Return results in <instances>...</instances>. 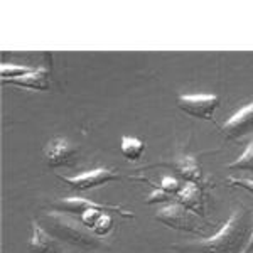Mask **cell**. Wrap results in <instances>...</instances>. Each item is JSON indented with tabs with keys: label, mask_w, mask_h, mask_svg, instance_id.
<instances>
[{
	"label": "cell",
	"mask_w": 253,
	"mask_h": 253,
	"mask_svg": "<svg viewBox=\"0 0 253 253\" xmlns=\"http://www.w3.org/2000/svg\"><path fill=\"white\" fill-rule=\"evenodd\" d=\"M253 231V216L238 208L233 211L221 230L216 235L205 238L201 242L187 243L182 247H174L175 250L194 252V253H242L245 245L250 240Z\"/></svg>",
	"instance_id": "6da1fadb"
},
{
	"label": "cell",
	"mask_w": 253,
	"mask_h": 253,
	"mask_svg": "<svg viewBox=\"0 0 253 253\" xmlns=\"http://www.w3.org/2000/svg\"><path fill=\"white\" fill-rule=\"evenodd\" d=\"M49 223V233L56 238H61L68 243L80 245V247H96L98 236L84 226L81 221H76L75 218L64 214L63 211H52L46 214Z\"/></svg>",
	"instance_id": "7a4b0ae2"
},
{
	"label": "cell",
	"mask_w": 253,
	"mask_h": 253,
	"mask_svg": "<svg viewBox=\"0 0 253 253\" xmlns=\"http://www.w3.org/2000/svg\"><path fill=\"white\" fill-rule=\"evenodd\" d=\"M156 219L159 223L166 224L167 228H172L177 231H187V233H203L201 221L194 218L187 208H184L179 203H172V205H166L157 211Z\"/></svg>",
	"instance_id": "3957f363"
},
{
	"label": "cell",
	"mask_w": 253,
	"mask_h": 253,
	"mask_svg": "<svg viewBox=\"0 0 253 253\" xmlns=\"http://www.w3.org/2000/svg\"><path fill=\"white\" fill-rule=\"evenodd\" d=\"M218 95H181L177 96V107L187 115L199 120H214V113L219 108Z\"/></svg>",
	"instance_id": "277c9868"
},
{
	"label": "cell",
	"mask_w": 253,
	"mask_h": 253,
	"mask_svg": "<svg viewBox=\"0 0 253 253\" xmlns=\"http://www.w3.org/2000/svg\"><path fill=\"white\" fill-rule=\"evenodd\" d=\"M59 179L78 191H89V189H95V187L108 184V182L120 181L122 175L113 169L100 167V169H93V170H88V172L78 174V175H75V177H64V175H59Z\"/></svg>",
	"instance_id": "5b68a950"
},
{
	"label": "cell",
	"mask_w": 253,
	"mask_h": 253,
	"mask_svg": "<svg viewBox=\"0 0 253 253\" xmlns=\"http://www.w3.org/2000/svg\"><path fill=\"white\" fill-rule=\"evenodd\" d=\"M253 130V103H248L247 107L235 113L228 122L219 126V132L226 140H238L245 135H248Z\"/></svg>",
	"instance_id": "8992f818"
},
{
	"label": "cell",
	"mask_w": 253,
	"mask_h": 253,
	"mask_svg": "<svg viewBox=\"0 0 253 253\" xmlns=\"http://www.w3.org/2000/svg\"><path fill=\"white\" fill-rule=\"evenodd\" d=\"M76 156V150L66 138H52L44 147V159H46L47 166L51 167H63L71 166L73 159Z\"/></svg>",
	"instance_id": "52a82bcc"
},
{
	"label": "cell",
	"mask_w": 253,
	"mask_h": 253,
	"mask_svg": "<svg viewBox=\"0 0 253 253\" xmlns=\"http://www.w3.org/2000/svg\"><path fill=\"white\" fill-rule=\"evenodd\" d=\"M159 166L170 167V169H174L182 179H186L187 182H194V184H198L203 177L201 166H199L198 161L191 156H177V157H174L172 161L161 162Z\"/></svg>",
	"instance_id": "ba28073f"
},
{
	"label": "cell",
	"mask_w": 253,
	"mask_h": 253,
	"mask_svg": "<svg viewBox=\"0 0 253 253\" xmlns=\"http://www.w3.org/2000/svg\"><path fill=\"white\" fill-rule=\"evenodd\" d=\"M59 211H66V213H76V214H81L83 211L89 210V208H103V210H108V211H117L120 213L122 216L125 218H133V214L130 211H125L122 210L120 206H107V205H98V203H93L89 199H84V198H66V199H61L56 205Z\"/></svg>",
	"instance_id": "9c48e42d"
},
{
	"label": "cell",
	"mask_w": 253,
	"mask_h": 253,
	"mask_svg": "<svg viewBox=\"0 0 253 253\" xmlns=\"http://www.w3.org/2000/svg\"><path fill=\"white\" fill-rule=\"evenodd\" d=\"M2 83H10L20 88L34 89V91H47L51 88V81H49V71L46 68H39L34 71L27 73V75L20 76V78L3 80Z\"/></svg>",
	"instance_id": "30bf717a"
},
{
	"label": "cell",
	"mask_w": 253,
	"mask_h": 253,
	"mask_svg": "<svg viewBox=\"0 0 253 253\" xmlns=\"http://www.w3.org/2000/svg\"><path fill=\"white\" fill-rule=\"evenodd\" d=\"M177 203L187 208L194 214L203 216V213H205V210H203V193L199 186L194 184V182H187L186 186L181 187V191L177 193Z\"/></svg>",
	"instance_id": "8fae6325"
},
{
	"label": "cell",
	"mask_w": 253,
	"mask_h": 253,
	"mask_svg": "<svg viewBox=\"0 0 253 253\" xmlns=\"http://www.w3.org/2000/svg\"><path fill=\"white\" fill-rule=\"evenodd\" d=\"M29 248L32 253H56V245L52 242V236L44 231L36 221H32V236L29 242Z\"/></svg>",
	"instance_id": "7c38bea8"
},
{
	"label": "cell",
	"mask_w": 253,
	"mask_h": 253,
	"mask_svg": "<svg viewBox=\"0 0 253 253\" xmlns=\"http://www.w3.org/2000/svg\"><path fill=\"white\" fill-rule=\"evenodd\" d=\"M145 150V144L135 137H122L120 152L126 161H138Z\"/></svg>",
	"instance_id": "4fadbf2b"
},
{
	"label": "cell",
	"mask_w": 253,
	"mask_h": 253,
	"mask_svg": "<svg viewBox=\"0 0 253 253\" xmlns=\"http://www.w3.org/2000/svg\"><path fill=\"white\" fill-rule=\"evenodd\" d=\"M226 169H230V170H250V172H253V138L248 142L247 149H245V152L242 154V156L236 159V161L226 164Z\"/></svg>",
	"instance_id": "5bb4252c"
},
{
	"label": "cell",
	"mask_w": 253,
	"mask_h": 253,
	"mask_svg": "<svg viewBox=\"0 0 253 253\" xmlns=\"http://www.w3.org/2000/svg\"><path fill=\"white\" fill-rule=\"evenodd\" d=\"M34 71V68L29 66H20V64H2L0 68V76L3 80H12V78H20V76L27 75V73Z\"/></svg>",
	"instance_id": "9a60e30c"
},
{
	"label": "cell",
	"mask_w": 253,
	"mask_h": 253,
	"mask_svg": "<svg viewBox=\"0 0 253 253\" xmlns=\"http://www.w3.org/2000/svg\"><path fill=\"white\" fill-rule=\"evenodd\" d=\"M112 226H113V219L107 211L98 218V221L93 224L91 231L95 233L96 236H107L110 231H112Z\"/></svg>",
	"instance_id": "2e32d148"
},
{
	"label": "cell",
	"mask_w": 253,
	"mask_h": 253,
	"mask_svg": "<svg viewBox=\"0 0 253 253\" xmlns=\"http://www.w3.org/2000/svg\"><path fill=\"white\" fill-rule=\"evenodd\" d=\"M159 187H161L162 191H166L167 194H170V196L177 194L179 191H181V184H179V181L175 177H172V175H166V177H162Z\"/></svg>",
	"instance_id": "e0dca14e"
},
{
	"label": "cell",
	"mask_w": 253,
	"mask_h": 253,
	"mask_svg": "<svg viewBox=\"0 0 253 253\" xmlns=\"http://www.w3.org/2000/svg\"><path fill=\"white\" fill-rule=\"evenodd\" d=\"M170 198V194H167L166 191H162L161 187L156 186V189L149 194V198L145 199L147 205H156V203H164Z\"/></svg>",
	"instance_id": "ac0fdd59"
},
{
	"label": "cell",
	"mask_w": 253,
	"mask_h": 253,
	"mask_svg": "<svg viewBox=\"0 0 253 253\" xmlns=\"http://www.w3.org/2000/svg\"><path fill=\"white\" fill-rule=\"evenodd\" d=\"M228 184L236 186V187H242V189L250 191L253 194V179H236V177H230L228 179Z\"/></svg>",
	"instance_id": "d6986e66"
},
{
	"label": "cell",
	"mask_w": 253,
	"mask_h": 253,
	"mask_svg": "<svg viewBox=\"0 0 253 253\" xmlns=\"http://www.w3.org/2000/svg\"><path fill=\"white\" fill-rule=\"evenodd\" d=\"M252 250H253V231H252L250 240H248L247 245H245V248H243V252H242V253H250Z\"/></svg>",
	"instance_id": "ffe728a7"
}]
</instances>
